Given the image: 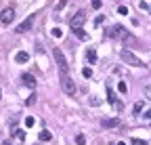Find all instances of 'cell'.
<instances>
[{
  "label": "cell",
  "instance_id": "obj_14",
  "mask_svg": "<svg viewBox=\"0 0 151 145\" xmlns=\"http://www.w3.org/2000/svg\"><path fill=\"white\" fill-rule=\"evenodd\" d=\"M74 34L78 36L80 40H88V34H86V32H82V28H80V30H74Z\"/></svg>",
  "mask_w": 151,
  "mask_h": 145
},
{
  "label": "cell",
  "instance_id": "obj_10",
  "mask_svg": "<svg viewBox=\"0 0 151 145\" xmlns=\"http://www.w3.org/2000/svg\"><path fill=\"white\" fill-rule=\"evenodd\" d=\"M15 61H17V63H28V61H30V53L19 51V53L15 55Z\"/></svg>",
  "mask_w": 151,
  "mask_h": 145
},
{
  "label": "cell",
  "instance_id": "obj_28",
  "mask_svg": "<svg viewBox=\"0 0 151 145\" xmlns=\"http://www.w3.org/2000/svg\"><path fill=\"white\" fill-rule=\"evenodd\" d=\"M118 145H126V143H124V141H120V143H118Z\"/></svg>",
  "mask_w": 151,
  "mask_h": 145
},
{
  "label": "cell",
  "instance_id": "obj_15",
  "mask_svg": "<svg viewBox=\"0 0 151 145\" xmlns=\"http://www.w3.org/2000/svg\"><path fill=\"white\" fill-rule=\"evenodd\" d=\"M34 124H36V118H34V116H28V118H25V126H28V128H32Z\"/></svg>",
  "mask_w": 151,
  "mask_h": 145
},
{
  "label": "cell",
  "instance_id": "obj_20",
  "mask_svg": "<svg viewBox=\"0 0 151 145\" xmlns=\"http://www.w3.org/2000/svg\"><path fill=\"white\" fill-rule=\"evenodd\" d=\"M67 4V0H59V2H57V6H55V11H61V8H63Z\"/></svg>",
  "mask_w": 151,
  "mask_h": 145
},
{
  "label": "cell",
  "instance_id": "obj_29",
  "mask_svg": "<svg viewBox=\"0 0 151 145\" xmlns=\"http://www.w3.org/2000/svg\"><path fill=\"white\" fill-rule=\"evenodd\" d=\"M2 145H11V143H8V141H4V143H2Z\"/></svg>",
  "mask_w": 151,
  "mask_h": 145
},
{
  "label": "cell",
  "instance_id": "obj_27",
  "mask_svg": "<svg viewBox=\"0 0 151 145\" xmlns=\"http://www.w3.org/2000/svg\"><path fill=\"white\" fill-rule=\"evenodd\" d=\"M143 116H145V118H147V120H151V110H147V112H145V114H143Z\"/></svg>",
  "mask_w": 151,
  "mask_h": 145
},
{
  "label": "cell",
  "instance_id": "obj_21",
  "mask_svg": "<svg viewBox=\"0 0 151 145\" xmlns=\"http://www.w3.org/2000/svg\"><path fill=\"white\" fill-rule=\"evenodd\" d=\"M118 90H120V93H126V90H128L126 82H120V84H118Z\"/></svg>",
  "mask_w": 151,
  "mask_h": 145
},
{
  "label": "cell",
  "instance_id": "obj_13",
  "mask_svg": "<svg viewBox=\"0 0 151 145\" xmlns=\"http://www.w3.org/2000/svg\"><path fill=\"white\" fill-rule=\"evenodd\" d=\"M143 107H145V103H143V101H137V103H134V107H132V112H134V116L143 112Z\"/></svg>",
  "mask_w": 151,
  "mask_h": 145
},
{
  "label": "cell",
  "instance_id": "obj_6",
  "mask_svg": "<svg viewBox=\"0 0 151 145\" xmlns=\"http://www.w3.org/2000/svg\"><path fill=\"white\" fill-rule=\"evenodd\" d=\"M13 19H15V8H4L2 13H0V23H4V25H8V23H13Z\"/></svg>",
  "mask_w": 151,
  "mask_h": 145
},
{
  "label": "cell",
  "instance_id": "obj_5",
  "mask_svg": "<svg viewBox=\"0 0 151 145\" xmlns=\"http://www.w3.org/2000/svg\"><path fill=\"white\" fill-rule=\"evenodd\" d=\"M84 21H86V13H84V11H78L72 19H69V25H72V30H80Z\"/></svg>",
  "mask_w": 151,
  "mask_h": 145
},
{
  "label": "cell",
  "instance_id": "obj_3",
  "mask_svg": "<svg viewBox=\"0 0 151 145\" xmlns=\"http://www.w3.org/2000/svg\"><path fill=\"white\" fill-rule=\"evenodd\" d=\"M52 57H55L61 74H67V71H69V65H67V59H65V55H63V51H61V49H55V51H52Z\"/></svg>",
  "mask_w": 151,
  "mask_h": 145
},
{
  "label": "cell",
  "instance_id": "obj_18",
  "mask_svg": "<svg viewBox=\"0 0 151 145\" xmlns=\"http://www.w3.org/2000/svg\"><path fill=\"white\" fill-rule=\"evenodd\" d=\"M52 36H55V38H61V36H63L61 28H52Z\"/></svg>",
  "mask_w": 151,
  "mask_h": 145
},
{
  "label": "cell",
  "instance_id": "obj_1",
  "mask_svg": "<svg viewBox=\"0 0 151 145\" xmlns=\"http://www.w3.org/2000/svg\"><path fill=\"white\" fill-rule=\"evenodd\" d=\"M61 86H63V93H65L67 97H76L78 86H76L74 78L69 76V74H61Z\"/></svg>",
  "mask_w": 151,
  "mask_h": 145
},
{
  "label": "cell",
  "instance_id": "obj_16",
  "mask_svg": "<svg viewBox=\"0 0 151 145\" xmlns=\"http://www.w3.org/2000/svg\"><path fill=\"white\" fill-rule=\"evenodd\" d=\"M78 145H84L86 143V137H84V135H76V139H74Z\"/></svg>",
  "mask_w": 151,
  "mask_h": 145
},
{
  "label": "cell",
  "instance_id": "obj_12",
  "mask_svg": "<svg viewBox=\"0 0 151 145\" xmlns=\"http://www.w3.org/2000/svg\"><path fill=\"white\" fill-rule=\"evenodd\" d=\"M86 59H88V63H97V53L92 49H88L86 51Z\"/></svg>",
  "mask_w": 151,
  "mask_h": 145
},
{
  "label": "cell",
  "instance_id": "obj_2",
  "mask_svg": "<svg viewBox=\"0 0 151 145\" xmlns=\"http://www.w3.org/2000/svg\"><path fill=\"white\" fill-rule=\"evenodd\" d=\"M107 36H109V38H115V40H128L130 32L124 28V25H113V28L107 30Z\"/></svg>",
  "mask_w": 151,
  "mask_h": 145
},
{
  "label": "cell",
  "instance_id": "obj_17",
  "mask_svg": "<svg viewBox=\"0 0 151 145\" xmlns=\"http://www.w3.org/2000/svg\"><path fill=\"white\" fill-rule=\"evenodd\" d=\"M82 76H84V78H90V76H92V69H90V67H84V69H82Z\"/></svg>",
  "mask_w": 151,
  "mask_h": 145
},
{
  "label": "cell",
  "instance_id": "obj_4",
  "mask_svg": "<svg viewBox=\"0 0 151 145\" xmlns=\"http://www.w3.org/2000/svg\"><path fill=\"white\" fill-rule=\"evenodd\" d=\"M122 59L126 61L128 65H134V67H143V65H145V63L141 61V59L134 55V53H130L128 49H124V51H122Z\"/></svg>",
  "mask_w": 151,
  "mask_h": 145
},
{
  "label": "cell",
  "instance_id": "obj_9",
  "mask_svg": "<svg viewBox=\"0 0 151 145\" xmlns=\"http://www.w3.org/2000/svg\"><path fill=\"white\" fill-rule=\"evenodd\" d=\"M103 126H105V128H118L120 120H118V118H107V120H103Z\"/></svg>",
  "mask_w": 151,
  "mask_h": 145
},
{
  "label": "cell",
  "instance_id": "obj_23",
  "mask_svg": "<svg viewBox=\"0 0 151 145\" xmlns=\"http://www.w3.org/2000/svg\"><path fill=\"white\" fill-rule=\"evenodd\" d=\"M118 13H120V15H128V8H126V6H120Z\"/></svg>",
  "mask_w": 151,
  "mask_h": 145
},
{
  "label": "cell",
  "instance_id": "obj_19",
  "mask_svg": "<svg viewBox=\"0 0 151 145\" xmlns=\"http://www.w3.org/2000/svg\"><path fill=\"white\" fill-rule=\"evenodd\" d=\"M130 145H147V143H145L143 139H137V137H134V139L130 141Z\"/></svg>",
  "mask_w": 151,
  "mask_h": 145
},
{
  "label": "cell",
  "instance_id": "obj_8",
  "mask_svg": "<svg viewBox=\"0 0 151 145\" xmlns=\"http://www.w3.org/2000/svg\"><path fill=\"white\" fill-rule=\"evenodd\" d=\"M21 80H23V84H25V86L36 88V78H34L32 74H23V76H21Z\"/></svg>",
  "mask_w": 151,
  "mask_h": 145
},
{
  "label": "cell",
  "instance_id": "obj_7",
  "mask_svg": "<svg viewBox=\"0 0 151 145\" xmlns=\"http://www.w3.org/2000/svg\"><path fill=\"white\" fill-rule=\"evenodd\" d=\"M34 17H36V15H30L25 21H21L19 25H17V30H15V32H17V34H23V32H28V30L32 28V23H34Z\"/></svg>",
  "mask_w": 151,
  "mask_h": 145
},
{
  "label": "cell",
  "instance_id": "obj_11",
  "mask_svg": "<svg viewBox=\"0 0 151 145\" xmlns=\"http://www.w3.org/2000/svg\"><path fill=\"white\" fill-rule=\"evenodd\" d=\"M38 139H40V141H50V139H52V135H50V130H46V128H44V130H40Z\"/></svg>",
  "mask_w": 151,
  "mask_h": 145
},
{
  "label": "cell",
  "instance_id": "obj_31",
  "mask_svg": "<svg viewBox=\"0 0 151 145\" xmlns=\"http://www.w3.org/2000/svg\"><path fill=\"white\" fill-rule=\"evenodd\" d=\"M149 11H151V6H149Z\"/></svg>",
  "mask_w": 151,
  "mask_h": 145
},
{
  "label": "cell",
  "instance_id": "obj_25",
  "mask_svg": "<svg viewBox=\"0 0 151 145\" xmlns=\"http://www.w3.org/2000/svg\"><path fill=\"white\" fill-rule=\"evenodd\" d=\"M101 4H103L101 0H92V6H94V8H101Z\"/></svg>",
  "mask_w": 151,
  "mask_h": 145
},
{
  "label": "cell",
  "instance_id": "obj_30",
  "mask_svg": "<svg viewBox=\"0 0 151 145\" xmlns=\"http://www.w3.org/2000/svg\"><path fill=\"white\" fill-rule=\"evenodd\" d=\"M0 99H2V93H0Z\"/></svg>",
  "mask_w": 151,
  "mask_h": 145
},
{
  "label": "cell",
  "instance_id": "obj_24",
  "mask_svg": "<svg viewBox=\"0 0 151 145\" xmlns=\"http://www.w3.org/2000/svg\"><path fill=\"white\" fill-rule=\"evenodd\" d=\"M17 139L23 141V139H25V133H23V130H17Z\"/></svg>",
  "mask_w": 151,
  "mask_h": 145
},
{
  "label": "cell",
  "instance_id": "obj_22",
  "mask_svg": "<svg viewBox=\"0 0 151 145\" xmlns=\"http://www.w3.org/2000/svg\"><path fill=\"white\" fill-rule=\"evenodd\" d=\"M36 103V95H32L30 99H25V105H34Z\"/></svg>",
  "mask_w": 151,
  "mask_h": 145
},
{
  "label": "cell",
  "instance_id": "obj_26",
  "mask_svg": "<svg viewBox=\"0 0 151 145\" xmlns=\"http://www.w3.org/2000/svg\"><path fill=\"white\" fill-rule=\"evenodd\" d=\"M103 19H105L103 15H101V17H97V19H94V25H99V23H103Z\"/></svg>",
  "mask_w": 151,
  "mask_h": 145
}]
</instances>
